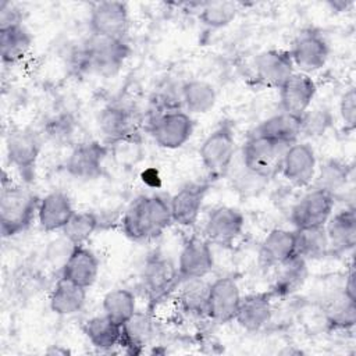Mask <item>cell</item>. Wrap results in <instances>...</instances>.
<instances>
[{
  "label": "cell",
  "instance_id": "obj_1",
  "mask_svg": "<svg viewBox=\"0 0 356 356\" xmlns=\"http://www.w3.org/2000/svg\"><path fill=\"white\" fill-rule=\"evenodd\" d=\"M172 222L170 200L161 195L139 196L125 210L121 228L135 242L147 241L163 234Z\"/></svg>",
  "mask_w": 356,
  "mask_h": 356
},
{
  "label": "cell",
  "instance_id": "obj_2",
  "mask_svg": "<svg viewBox=\"0 0 356 356\" xmlns=\"http://www.w3.org/2000/svg\"><path fill=\"white\" fill-rule=\"evenodd\" d=\"M39 199L24 185L3 174L0 192V225L3 238L15 236L28 229L38 216Z\"/></svg>",
  "mask_w": 356,
  "mask_h": 356
},
{
  "label": "cell",
  "instance_id": "obj_3",
  "mask_svg": "<svg viewBox=\"0 0 356 356\" xmlns=\"http://www.w3.org/2000/svg\"><path fill=\"white\" fill-rule=\"evenodd\" d=\"M131 54L125 39L92 35L76 53L79 70L103 78L117 75Z\"/></svg>",
  "mask_w": 356,
  "mask_h": 356
},
{
  "label": "cell",
  "instance_id": "obj_4",
  "mask_svg": "<svg viewBox=\"0 0 356 356\" xmlns=\"http://www.w3.org/2000/svg\"><path fill=\"white\" fill-rule=\"evenodd\" d=\"M199 156L203 167L213 179L225 177L235 157V131L231 121L221 122L203 140Z\"/></svg>",
  "mask_w": 356,
  "mask_h": 356
},
{
  "label": "cell",
  "instance_id": "obj_5",
  "mask_svg": "<svg viewBox=\"0 0 356 356\" xmlns=\"http://www.w3.org/2000/svg\"><path fill=\"white\" fill-rule=\"evenodd\" d=\"M40 146L39 135L31 128H14L7 135L6 150L8 163L26 185L35 181Z\"/></svg>",
  "mask_w": 356,
  "mask_h": 356
},
{
  "label": "cell",
  "instance_id": "obj_6",
  "mask_svg": "<svg viewBox=\"0 0 356 356\" xmlns=\"http://www.w3.org/2000/svg\"><path fill=\"white\" fill-rule=\"evenodd\" d=\"M286 146L252 134L242 146V165L250 172L270 179L281 171V161Z\"/></svg>",
  "mask_w": 356,
  "mask_h": 356
},
{
  "label": "cell",
  "instance_id": "obj_7",
  "mask_svg": "<svg viewBox=\"0 0 356 356\" xmlns=\"http://www.w3.org/2000/svg\"><path fill=\"white\" fill-rule=\"evenodd\" d=\"M181 280L177 266L161 254L150 256L142 271V284L150 306L165 299L178 288Z\"/></svg>",
  "mask_w": 356,
  "mask_h": 356
},
{
  "label": "cell",
  "instance_id": "obj_8",
  "mask_svg": "<svg viewBox=\"0 0 356 356\" xmlns=\"http://www.w3.org/2000/svg\"><path fill=\"white\" fill-rule=\"evenodd\" d=\"M335 197L318 188L306 192L291 210L289 220L295 229L324 227L332 214Z\"/></svg>",
  "mask_w": 356,
  "mask_h": 356
},
{
  "label": "cell",
  "instance_id": "obj_9",
  "mask_svg": "<svg viewBox=\"0 0 356 356\" xmlns=\"http://www.w3.org/2000/svg\"><path fill=\"white\" fill-rule=\"evenodd\" d=\"M110 153L104 142L86 140L75 145L67 157V172L79 181H92L103 174V163Z\"/></svg>",
  "mask_w": 356,
  "mask_h": 356
},
{
  "label": "cell",
  "instance_id": "obj_10",
  "mask_svg": "<svg viewBox=\"0 0 356 356\" xmlns=\"http://www.w3.org/2000/svg\"><path fill=\"white\" fill-rule=\"evenodd\" d=\"M193 128L195 124L189 114L174 110L153 118L150 122V135L160 147L178 149L189 140Z\"/></svg>",
  "mask_w": 356,
  "mask_h": 356
},
{
  "label": "cell",
  "instance_id": "obj_11",
  "mask_svg": "<svg viewBox=\"0 0 356 356\" xmlns=\"http://www.w3.org/2000/svg\"><path fill=\"white\" fill-rule=\"evenodd\" d=\"M293 65L303 74L323 68L330 56V47L324 36L316 29H305L292 42L289 50Z\"/></svg>",
  "mask_w": 356,
  "mask_h": 356
},
{
  "label": "cell",
  "instance_id": "obj_12",
  "mask_svg": "<svg viewBox=\"0 0 356 356\" xmlns=\"http://www.w3.org/2000/svg\"><path fill=\"white\" fill-rule=\"evenodd\" d=\"M92 35L124 39L129 28V10L122 1H99L93 4L89 15Z\"/></svg>",
  "mask_w": 356,
  "mask_h": 356
},
{
  "label": "cell",
  "instance_id": "obj_13",
  "mask_svg": "<svg viewBox=\"0 0 356 356\" xmlns=\"http://www.w3.org/2000/svg\"><path fill=\"white\" fill-rule=\"evenodd\" d=\"M242 296L236 281L231 277H221L209 285L207 317L225 324L235 320Z\"/></svg>",
  "mask_w": 356,
  "mask_h": 356
},
{
  "label": "cell",
  "instance_id": "obj_14",
  "mask_svg": "<svg viewBox=\"0 0 356 356\" xmlns=\"http://www.w3.org/2000/svg\"><path fill=\"white\" fill-rule=\"evenodd\" d=\"M245 227L243 214L229 206H218L213 209L207 217L204 234L209 242L222 248H231L242 235Z\"/></svg>",
  "mask_w": 356,
  "mask_h": 356
},
{
  "label": "cell",
  "instance_id": "obj_15",
  "mask_svg": "<svg viewBox=\"0 0 356 356\" xmlns=\"http://www.w3.org/2000/svg\"><path fill=\"white\" fill-rule=\"evenodd\" d=\"M316 153L309 143L295 142L284 152L281 174L295 186H307L316 175Z\"/></svg>",
  "mask_w": 356,
  "mask_h": 356
},
{
  "label": "cell",
  "instance_id": "obj_16",
  "mask_svg": "<svg viewBox=\"0 0 356 356\" xmlns=\"http://www.w3.org/2000/svg\"><path fill=\"white\" fill-rule=\"evenodd\" d=\"M254 72L263 86L278 89L295 72L289 50L270 49L259 53L254 58Z\"/></svg>",
  "mask_w": 356,
  "mask_h": 356
},
{
  "label": "cell",
  "instance_id": "obj_17",
  "mask_svg": "<svg viewBox=\"0 0 356 356\" xmlns=\"http://www.w3.org/2000/svg\"><path fill=\"white\" fill-rule=\"evenodd\" d=\"M209 188V182H191L174 193L170 199L172 222L182 227H192L199 218Z\"/></svg>",
  "mask_w": 356,
  "mask_h": 356
},
{
  "label": "cell",
  "instance_id": "obj_18",
  "mask_svg": "<svg viewBox=\"0 0 356 356\" xmlns=\"http://www.w3.org/2000/svg\"><path fill=\"white\" fill-rule=\"evenodd\" d=\"M278 90L282 111L300 117L309 110L316 96L317 86L307 74L293 72Z\"/></svg>",
  "mask_w": 356,
  "mask_h": 356
},
{
  "label": "cell",
  "instance_id": "obj_19",
  "mask_svg": "<svg viewBox=\"0 0 356 356\" xmlns=\"http://www.w3.org/2000/svg\"><path fill=\"white\" fill-rule=\"evenodd\" d=\"M214 257L209 241L191 238L182 248L178 259V275L181 281L203 278L211 271Z\"/></svg>",
  "mask_w": 356,
  "mask_h": 356
},
{
  "label": "cell",
  "instance_id": "obj_20",
  "mask_svg": "<svg viewBox=\"0 0 356 356\" xmlns=\"http://www.w3.org/2000/svg\"><path fill=\"white\" fill-rule=\"evenodd\" d=\"M100 263L96 254L83 245L72 246L61 268V277L83 288H90L99 275Z\"/></svg>",
  "mask_w": 356,
  "mask_h": 356
},
{
  "label": "cell",
  "instance_id": "obj_21",
  "mask_svg": "<svg viewBox=\"0 0 356 356\" xmlns=\"http://www.w3.org/2000/svg\"><path fill=\"white\" fill-rule=\"evenodd\" d=\"M330 254H341L356 243V211L353 206L331 214L324 225Z\"/></svg>",
  "mask_w": 356,
  "mask_h": 356
},
{
  "label": "cell",
  "instance_id": "obj_22",
  "mask_svg": "<svg viewBox=\"0 0 356 356\" xmlns=\"http://www.w3.org/2000/svg\"><path fill=\"white\" fill-rule=\"evenodd\" d=\"M273 295L257 292L242 298L235 321L246 331L256 332L261 330L273 317Z\"/></svg>",
  "mask_w": 356,
  "mask_h": 356
},
{
  "label": "cell",
  "instance_id": "obj_23",
  "mask_svg": "<svg viewBox=\"0 0 356 356\" xmlns=\"http://www.w3.org/2000/svg\"><path fill=\"white\" fill-rule=\"evenodd\" d=\"M74 213L75 210L68 195L54 191L40 199L36 217L43 231L53 232L63 229Z\"/></svg>",
  "mask_w": 356,
  "mask_h": 356
},
{
  "label": "cell",
  "instance_id": "obj_24",
  "mask_svg": "<svg viewBox=\"0 0 356 356\" xmlns=\"http://www.w3.org/2000/svg\"><path fill=\"white\" fill-rule=\"evenodd\" d=\"M295 254V231L275 228L263 239L259 250V260L264 267H278Z\"/></svg>",
  "mask_w": 356,
  "mask_h": 356
},
{
  "label": "cell",
  "instance_id": "obj_25",
  "mask_svg": "<svg viewBox=\"0 0 356 356\" xmlns=\"http://www.w3.org/2000/svg\"><path fill=\"white\" fill-rule=\"evenodd\" d=\"M253 134L288 147L300 136V117L282 111L264 120Z\"/></svg>",
  "mask_w": 356,
  "mask_h": 356
},
{
  "label": "cell",
  "instance_id": "obj_26",
  "mask_svg": "<svg viewBox=\"0 0 356 356\" xmlns=\"http://www.w3.org/2000/svg\"><path fill=\"white\" fill-rule=\"evenodd\" d=\"M307 274V260L295 254L278 266V275L270 289V293L274 299L293 295L303 286Z\"/></svg>",
  "mask_w": 356,
  "mask_h": 356
},
{
  "label": "cell",
  "instance_id": "obj_27",
  "mask_svg": "<svg viewBox=\"0 0 356 356\" xmlns=\"http://www.w3.org/2000/svg\"><path fill=\"white\" fill-rule=\"evenodd\" d=\"M99 131L103 135L104 143L113 146L114 143L134 135V127L129 113L115 104L104 107L97 118Z\"/></svg>",
  "mask_w": 356,
  "mask_h": 356
},
{
  "label": "cell",
  "instance_id": "obj_28",
  "mask_svg": "<svg viewBox=\"0 0 356 356\" xmlns=\"http://www.w3.org/2000/svg\"><path fill=\"white\" fill-rule=\"evenodd\" d=\"M85 300L86 288L61 277L50 292L49 305L56 314L71 316L83 307Z\"/></svg>",
  "mask_w": 356,
  "mask_h": 356
},
{
  "label": "cell",
  "instance_id": "obj_29",
  "mask_svg": "<svg viewBox=\"0 0 356 356\" xmlns=\"http://www.w3.org/2000/svg\"><path fill=\"white\" fill-rule=\"evenodd\" d=\"M32 35L22 25L0 29V54L3 64H15L22 60L32 47Z\"/></svg>",
  "mask_w": 356,
  "mask_h": 356
},
{
  "label": "cell",
  "instance_id": "obj_30",
  "mask_svg": "<svg viewBox=\"0 0 356 356\" xmlns=\"http://www.w3.org/2000/svg\"><path fill=\"white\" fill-rule=\"evenodd\" d=\"M182 104L192 114L209 113L217 102L214 86L203 79H191L181 85Z\"/></svg>",
  "mask_w": 356,
  "mask_h": 356
},
{
  "label": "cell",
  "instance_id": "obj_31",
  "mask_svg": "<svg viewBox=\"0 0 356 356\" xmlns=\"http://www.w3.org/2000/svg\"><path fill=\"white\" fill-rule=\"evenodd\" d=\"M122 327L106 314L95 316L83 324V334L97 349H111L120 345Z\"/></svg>",
  "mask_w": 356,
  "mask_h": 356
},
{
  "label": "cell",
  "instance_id": "obj_32",
  "mask_svg": "<svg viewBox=\"0 0 356 356\" xmlns=\"http://www.w3.org/2000/svg\"><path fill=\"white\" fill-rule=\"evenodd\" d=\"M153 332L152 320L146 313L136 312L124 325L121 331L120 345L125 346L129 353H139L149 342Z\"/></svg>",
  "mask_w": 356,
  "mask_h": 356
},
{
  "label": "cell",
  "instance_id": "obj_33",
  "mask_svg": "<svg viewBox=\"0 0 356 356\" xmlns=\"http://www.w3.org/2000/svg\"><path fill=\"white\" fill-rule=\"evenodd\" d=\"M296 254L305 260H316L330 254L328 239L324 227L295 229Z\"/></svg>",
  "mask_w": 356,
  "mask_h": 356
},
{
  "label": "cell",
  "instance_id": "obj_34",
  "mask_svg": "<svg viewBox=\"0 0 356 356\" xmlns=\"http://www.w3.org/2000/svg\"><path fill=\"white\" fill-rule=\"evenodd\" d=\"M102 307L107 317L122 327L136 313V299L129 289L115 288L104 295Z\"/></svg>",
  "mask_w": 356,
  "mask_h": 356
},
{
  "label": "cell",
  "instance_id": "obj_35",
  "mask_svg": "<svg viewBox=\"0 0 356 356\" xmlns=\"http://www.w3.org/2000/svg\"><path fill=\"white\" fill-rule=\"evenodd\" d=\"M178 302L181 307L196 316H207V299L209 285L203 278H192L179 282Z\"/></svg>",
  "mask_w": 356,
  "mask_h": 356
},
{
  "label": "cell",
  "instance_id": "obj_36",
  "mask_svg": "<svg viewBox=\"0 0 356 356\" xmlns=\"http://www.w3.org/2000/svg\"><path fill=\"white\" fill-rule=\"evenodd\" d=\"M350 172L352 168L346 163L339 160H328L320 167L316 177L314 188L323 189L337 199L338 193L342 192L348 185Z\"/></svg>",
  "mask_w": 356,
  "mask_h": 356
},
{
  "label": "cell",
  "instance_id": "obj_37",
  "mask_svg": "<svg viewBox=\"0 0 356 356\" xmlns=\"http://www.w3.org/2000/svg\"><path fill=\"white\" fill-rule=\"evenodd\" d=\"M99 218L93 211H75L67 225L61 229L67 242L72 246L83 245L97 229Z\"/></svg>",
  "mask_w": 356,
  "mask_h": 356
},
{
  "label": "cell",
  "instance_id": "obj_38",
  "mask_svg": "<svg viewBox=\"0 0 356 356\" xmlns=\"http://www.w3.org/2000/svg\"><path fill=\"white\" fill-rule=\"evenodd\" d=\"M355 296L349 295L345 289L341 295L330 300L325 310L327 321L334 328H349L353 327L356 320L355 312Z\"/></svg>",
  "mask_w": 356,
  "mask_h": 356
},
{
  "label": "cell",
  "instance_id": "obj_39",
  "mask_svg": "<svg viewBox=\"0 0 356 356\" xmlns=\"http://www.w3.org/2000/svg\"><path fill=\"white\" fill-rule=\"evenodd\" d=\"M236 11V4L232 1H209L200 8L199 19L203 25L218 29L231 24Z\"/></svg>",
  "mask_w": 356,
  "mask_h": 356
},
{
  "label": "cell",
  "instance_id": "obj_40",
  "mask_svg": "<svg viewBox=\"0 0 356 356\" xmlns=\"http://www.w3.org/2000/svg\"><path fill=\"white\" fill-rule=\"evenodd\" d=\"M332 114L327 107H314L300 115V135L321 136L332 125Z\"/></svg>",
  "mask_w": 356,
  "mask_h": 356
},
{
  "label": "cell",
  "instance_id": "obj_41",
  "mask_svg": "<svg viewBox=\"0 0 356 356\" xmlns=\"http://www.w3.org/2000/svg\"><path fill=\"white\" fill-rule=\"evenodd\" d=\"M74 128L75 120L70 114H60L47 121L44 131L49 139H51L54 143H60L68 140L72 136Z\"/></svg>",
  "mask_w": 356,
  "mask_h": 356
},
{
  "label": "cell",
  "instance_id": "obj_42",
  "mask_svg": "<svg viewBox=\"0 0 356 356\" xmlns=\"http://www.w3.org/2000/svg\"><path fill=\"white\" fill-rule=\"evenodd\" d=\"M339 114L345 128L353 131L356 127V90L349 88L339 100Z\"/></svg>",
  "mask_w": 356,
  "mask_h": 356
},
{
  "label": "cell",
  "instance_id": "obj_43",
  "mask_svg": "<svg viewBox=\"0 0 356 356\" xmlns=\"http://www.w3.org/2000/svg\"><path fill=\"white\" fill-rule=\"evenodd\" d=\"M19 24H22L19 8H17L10 1H1L0 3V29H6Z\"/></svg>",
  "mask_w": 356,
  "mask_h": 356
},
{
  "label": "cell",
  "instance_id": "obj_44",
  "mask_svg": "<svg viewBox=\"0 0 356 356\" xmlns=\"http://www.w3.org/2000/svg\"><path fill=\"white\" fill-rule=\"evenodd\" d=\"M330 6H331L332 10H335V11H343V10H346L349 6H352V1L337 0V1H330Z\"/></svg>",
  "mask_w": 356,
  "mask_h": 356
},
{
  "label": "cell",
  "instance_id": "obj_45",
  "mask_svg": "<svg viewBox=\"0 0 356 356\" xmlns=\"http://www.w3.org/2000/svg\"><path fill=\"white\" fill-rule=\"evenodd\" d=\"M49 353H51V355H67L68 350H67V349H60V348H57V349H54V350H49Z\"/></svg>",
  "mask_w": 356,
  "mask_h": 356
}]
</instances>
